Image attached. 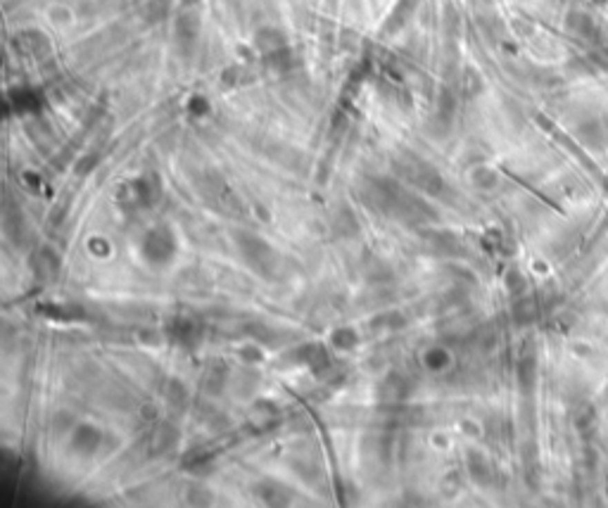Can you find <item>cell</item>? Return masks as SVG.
Listing matches in <instances>:
<instances>
[{"label":"cell","instance_id":"1","mask_svg":"<svg viewBox=\"0 0 608 508\" xmlns=\"http://www.w3.org/2000/svg\"><path fill=\"white\" fill-rule=\"evenodd\" d=\"M392 169H395V174L402 181H406L409 185L426 192V195H440L444 190L442 174L426 159L416 157V154H402L400 159L392 162Z\"/></svg>","mask_w":608,"mask_h":508},{"label":"cell","instance_id":"2","mask_svg":"<svg viewBox=\"0 0 608 508\" xmlns=\"http://www.w3.org/2000/svg\"><path fill=\"white\" fill-rule=\"evenodd\" d=\"M197 190H200V195L204 197V202H209L214 210L228 214V216L240 219L247 214V207L245 202L240 200V195L231 188L219 174H204L202 179L197 181Z\"/></svg>","mask_w":608,"mask_h":508},{"label":"cell","instance_id":"3","mask_svg":"<svg viewBox=\"0 0 608 508\" xmlns=\"http://www.w3.org/2000/svg\"><path fill=\"white\" fill-rule=\"evenodd\" d=\"M235 245H238L243 259L257 271V274L271 276L273 271H276L278 256H276V252H273L271 245H268L264 238H259V235L238 233V235H235Z\"/></svg>","mask_w":608,"mask_h":508},{"label":"cell","instance_id":"4","mask_svg":"<svg viewBox=\"0 0 608 508\" xmlns=\"http://www.w3.org/2000/svg\"><path fill=\"white\" fill-rule=\"evenodd\" d=\"M176 254V238L166 226H157L145 233L143 238V256L150 264H169Z\"/></svg>","mask_w":608,"mask_h":508},{"label":"cell","instance_id":"5","mask_svg":"<svg viewBox=\"0 0 608 508\" xmlns=\"http://www.w3.org/2000/svg\"><path fill=\"white\" fill-rule=\"evenodd\" d=\"M102 442V432L95 425L81 423L74 427V435H72V451L79 454V456H93L95 451L100 449Z\"/></svg>","mask_w":608,"mask_h":508},{"label":"cell","instance_id":"6","mask_svg":"<svg viewBox=\"0 0 608 508\" xmlns=\"http://www.w3.org/2000/svg\"><path fill=\"white\" fill-rule=\"evenodd\" d=\"M166 333H169V340L174 342V345L193 347L197 342V338H200V325H197L190 316H176L169 323Z\"/></svg>","mask_w":608,"mask_h":508},{"label":"cell","instance_id":"7","mask_svg":"<svg viewBox=\"0 0 608 508\" xmlns=\"http://www.w3.org/2000/svg\"><path fill=\"white\" fill-rule=\"evenodd\" d=\"M131 192L141 205H157L162 197V181L157 174H145L131 183Z\"/></svg>","mask_w":608,"mask_h":508},{"label":"cell","instance_id":"8","mask_svg":"<svg viewBox=\"0 0 608 508\" xmlns=\"http://www.w3.org/2000/svg\"><path fill=\"white\" fill-rule=\"evenodd\" d=\"M295 359L304 363L306 368H311L314 373H321L331 366V356L324 349V345H304L295 349Z\"/></svg>","mask_w":608,"mask_h":508},{"label":"cell","instance_id":"9","mask_svg":"<svg viewBox=\"0 0 608 508\" xmlns=\"http://www.w3.org/2000/svg\"><path fill=\"white\" fill-rule=\"evenodd\" d=\"M179 442V430L174 425H157V430L153 432L148 445V454L150 456H162L169 449H174V445Z\"/></svg>","mask_w":608,"mask_h":508},{"label":"cell","instance_id":"10","mask_svg":"<svg viewBox=\"0 0 608 508\" xmlns=\"http://www.w3.org/2000/svg\"><path fill=\"white\" fill-rule=\"evenodd\" d=\"M409 389H411V385H409V380L404 376H400V373H390V376L385 378L383 385H380V399L383 402H390V404H397V402H404Z\"/></svg>","mask_w":608,"mask_h":508},{"label":"cell","instance_id":"11","mask_svg":"<svg viewBox=\"0 0 608 508\" xmlns=\"http://www.w3.org/2000/svg\"><path fill=\"white\" fill-rule=\"evenodd\" d=\"M359 216L354 214L352 207L342 205L337 207V212L333 214V233L340 235V238H354L359 233Z\"/></svg>","mask_w":608,"mask_h":508},{"label":"cell","instance_id":"12","mask_svg":"<svg viewBox=\"0 0 608 508\" xmlns=\"http://www.w3.org/2000/svg\"><path fill=\"white\" fill-rule=\"evenodd\" d=\"M226 383H228V368H226L222 361H212L207 368H204L202 389L207 394H222Z\"/></svg>","mask_w":608,"mask_h":508},{"label":"cell","instance_id":"13","mask_svg":"<svg viewBox=\"0 0 608 508\" xmlns=\"http://www.w3.org/2000/svg\"><path fill=\"white\" fill-rule=\"evenodd\" d=\"M255 45L259 48V50L264 52V57H266V55H273V52L283 50V48H288V41H285V36L278 29H262L255 39Z\"/></svg>","mask_w":608,"mask_h":508},{"label":"cell","instance_id":"14","mask_svg":"<svg viewBox=\"0 0 608 508\" xmlns=\"http://www.w3.org/2000/svg\"><path fill=\"white\" fill-rule=\"evenodd\" d=\"M197 31H200V21L195 14H183L176 24V41L181 45H193V41L197 39Z\"/></svg>","mask_w":608,"mask_h":508},{"label":"cell","instance_id":"15","mask_svg":"<svg viewBox=\"0 0 608 508\" xmlns=\"http://www.w3.org/2000/svg\"><path fill=\"white\" fill-rule=\"evenodd\" d=\"M449 361L451 356L444 347H433V349H428L426 356H423V363H426L428 371H444V368L449 366Z\"/></svg>","mask_w":608,"mask_h":508},{"label":"cell","instance_id":"16","mask_svg":"<svg viewBox=\"0 0 608 508\" xmlns=\"http://www.w3.org/2000/svg\"><path fill=\"white\" fill-rule=\"evenodd\" d=\"M166 402H169V406H174V409H183V406L188 404L186 385H183L181 380H176V378L166 385Z\"/></svg>","mask_w":608,"mask_h":508},{"label":"cell","instance_id":"17","mask_svg":"<svg viewBox=\"0 0 608 508\" xmlns=\"http://www.w3.org/2000/svg\"><path fill=\"white\" fill-rule=\"evenodd\" d=\"M259 496L268 504H285L288 501V489H283L278 482H262L259 485Z\"/></svg>","mask_w":608,"mask_h":508},{"label":"cell","instance_id":"18","mask_svg":"<svg viewBox=\"0 0 608 508\" xmlns=\"http://www.w3.org/2000/svg\"><path fill=\"white\" fill-rule=\"evenodd\" d=\"M331 342L337 349H354V347L359 345V333L354 328H337L335 333H333Z\"/></svg>","mask_w":608,"mask_h":508},{"label":"cell","instance_id":"19","mask_svg":"<svg viewBox=\"0 0 608 508\" xmlns=\"http://www.w3.org/2000/svg\"><path fill=\"white\" fill-rule=\"evenodd\" d=\"M404 323H406V318L402 316L400 312H385V314H380V316L373 318V325H380V328H387V330H397Z\"/></svg>","mask_w":608,"mask_h":508},{"label":"cell","instance_id":"20","mask_svg":"<svg viewBox=\"0 0 608 508\" xmlns=\"http://www.w3.org/2000/svg\"><path fill=\"white\" fill-rule=\"evenodd\" d=\"M95 167H98V154H86V157L79 159L74 169H77L79 176H88Z\"/></svg>","mask_w":608,"mask_h":508},{"label":"cell","instance_id":"21","mask_svg":"<svg viewBox=\"0 0 608 508\" xmlns=\"http://www.w3.org/2000/svg\"><path fill=\"white\" fill-rule=\"evenodd\" d=\"M143 418L148 420V423H153V418H157V409H155V406H150V404H145L143 406Z\"/></svg>","mask_w":608,"mask_h":508},{"label":"cell","instance_id":"22","mask_svg":"<svg viewBox=\"0 0 608 508\" xmlns=\"http://www.w3.org/2000/svg\"><path fill=\"white\" fill-rule=\"evenodd\" d=\"M243 359H247V361H259L262 359V352L259 349H243Z\"/></svg>","mask_w":608,"mask_h":508}]
</instances>
